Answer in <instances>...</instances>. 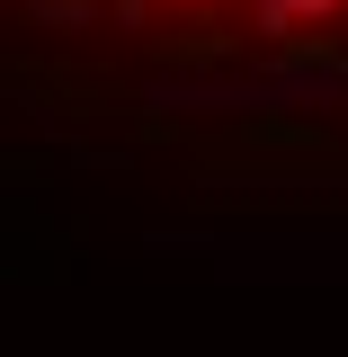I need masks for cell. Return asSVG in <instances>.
Returning a JSON list of instances; mask_svg holds the SVG:
<instances>
[{"mask_svg":"<svg viewBox=\"0 0 348 357\" xmlns=\"http://www.w3.org/2000/svg\"><path fill=\"white\" fill-rule=\"evenodd\" d=\"M18 27L134 81L295 89L348 72V0H9Z\"/></svg>","mask_w":348,"mask_h":357,"instance_id":"6da1fadb","label":"cell"}]
</instances>
